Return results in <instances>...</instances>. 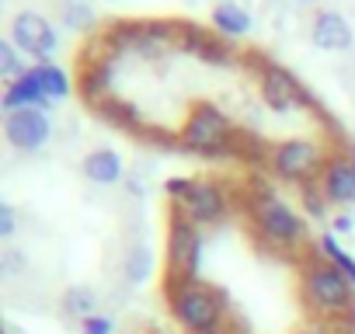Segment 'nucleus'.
I'll list each match as a JSON object with an SVG mask.
<instances>
[{"label": "nucleus", "mask_w": 355, "mask_h": 334, "mask_svg": "<svg viewBox=\"0 0 355 334\" xmlns=\"http://www.w3.org/2000/svg\"><path fill=\"white\" fill-rule=\"evenodd\" d=\"M164 296L171 317L189 334H223V296L199 279L189 275H164Z\"/></svg>", "instance_id": "1"}, {"label": "nucleus", "mask_w": 355, "mask_h": 334, "mask_svg": "<svg viewBox=\"0 0 355 334\" xmlns=\"http://www.w3.org/2000/svg\"><path fill=\"white\" fill-rule=\"evenodd\" d=\"M303 296H306V303L313 306V313H320V317H352L355 313V285H352V279L338 268V265H331L327 258H320V261H310L306 268H303Z\"/></svg>", "instance_id": "2"}, {"label": "nucleus", "mask_w": 355, "mask_h": 334, "mask_svg": "<svg viewBox=\"0 0 355 334\" xmlns=\"http://www.w3.org/2000/svg\"><path fill=\"white\" fill-rule=\"evenodd\" d=\"M327 150L324 143L317 139H306V136H293V139H282L272 146V175L282 178V182H296V185H306V182H320V171L327 164Z\"/></svg>", "instance_id": "3"}, {"label": "nucleus", "mask_w": 355, "mask_h": 334, "mask_svg": "<svg viewBox=\"0 0 355 334\" xmlns=\"http://www.w3.org/2000/svg\"><path fill=\"white\" fill-rule=\"evenodd\" d=\"M199 265H202V234L185 216V209L171 206V216H167V272L196 279Z\"/></svg>", "instance_id": "4"}, {"label": "nucleus", "mask_w": 355, "mask_h": 334, "mask_svg": "<svg viewBox=\"0 0 355 334\" xmlns=\"http://www.w3.org/2000/svg\"><path fill=\"white\" fill-rule=\"evenodd\" d=\"M261 98H265V105H268L272 112L313 108V112H317V118H324V115H327V112H324V105H320V98H317L303 80H296V73H293V70H286L282 63H272V67L261 73Z\"/></svg>", "instance_id": "5"}, {"label": "nucleus", "mask_w": 355, "mask_h": 334, "mask_svg": "<svg viewBox=\"0 0 355 334\" xmlns=\"http://www.w3.org/2000/svg\"><path fill=\"white\" fill-rule=\"evenodd\" d=\"M254 230H258L272 247H293V244L303 237L306 227H303V220L296 216V209H293L286 199L265 192L261 199H254Z\"/></svg>", "instance_id": "6"}, {"label": "nucleus", "mask_w": 355, "mask_h": 334, "mask_svg": "<svg viewBox=\"0 0 355 334\" xmlns=\"http://www.w3.org/2000/svg\"><path fill=\"white\" fill-rule=\"evenodd\" d=\"M234 132V122L209 101H199L192 105L182 132H178V143H182V150H192V153H206L209 146H216L220 139H227Z\"/></svg>", "instance_id": "7"}, {"label": "nucleus", "mask_w": 355, "mask_h": 334, "mask_svg": "<svg viewBox=\"0 0 355 334\" xmlns=\"http://www.w3.org/2000/svg\"><path fill=\"white\" fill-rule=\"evenodd\" d=\"M8 39H11L25 56H32L35 63H49V56H53L56 46H60L56 28H53L39 11H18V15L11 18Z\"/></svg>", "instance_id": "8"}, {"label": "nucleus", "mask_w": 355, "mask_h": 334, "mask_svg": "<svg viewBox=\"0 0 355 334\" xmlns=\"http://www.w3.org/2000/svg\"><path fill=\"white\" fill-rule=\"evenodd\" d=\"M49 136H53V122L49 112L42 108H21L4 115V139L21 153H39L49 143Z\"/></svg>", "instance_id": "9"}, {"label": "nucleus", "mask_w": 355, "mask_h": 334, "mask_svg": "<svg viewBox=\"0 0 355 334\" xmlns=\"http://www.w3.org/2000/svg\"><path fill=\"white\" fill-rule=\"evenodd\" d=\"M178 209H185V216L192 223H216L227 206H230V195L223 192V185L209 182V178H192V188L182 202H174Z\"/></svg>", "instance_id": "10"}, {"label": "nucleus", "mask_w": 355, "mask_h": 334, "mask_svg": "<svg viewBox=\"0 0 355 334\" xmlns=\"http://www.w3.org/2000/svg\"><path fill=\"white\" fill-rule=\"evenodd\" d=\"M310 42H313L317 49H324V53H345V49H352V42H355V28H352V21H348L341 11L320 8V11H313V18H310Z\"/></svg>", "instance_id": "11"}, {"label": "nucleus", "mask_w": 355, "mask_h": 334, "mask_svg": "<svg viewBox=\"0 0 355 334\" xmlns=\"http://www.w3.org/2000/svg\"><path fill=\"white\" fill-rule=\"evenodd\" d=\"M320 188L331 206H355V167L348 153H331L324 171H320Z\"/></svg>", "instance_id": "12"}, {"label": "nucleus", "mask_w": 355, "mask_h": 334, "mask_svg": "<svg viewBox=\"0 0 355 334\" xmlns=\"http://www.w3.org/2000/svg\"><path fill=\"white\" fill-rule=\"evenodd\" d=\"M80 175L91 185H119V182H125V164L112 146H98L80 160Z\"/></svg>", "instance_id": "13"}, {"label": "nucleus", "mask_w": 355, "mask_h": 334, "mask_svg": "<svg viewBox=\"0 0 355 334\" xmlns=\"http://www.w3.org/2000/svg\"><path fill=\"white\" fill-rule=\"evenodd\" d=\"M112 80H115V60L112 56H101V60H87L84 73H80V98L91 101L94 108L101 101L112 98Z\"/></svg>", "instance_id": "14"}, {"label": "nucleus", "mask_w": 355, "mask_h": 334, "mask_svg": "<svg viewBox=\"0 0 355 334\" xmlns=\"http://www.w3.org/2000/svg\"><path fill=\"white\" fill-rule=\"evenodd\" d=\"M0 105H4V115L8 112H21V108H49L53 101L46 98V91L39 87V80L32 77V73H25L21 80H15V84H8L4 87V94H0Z\"/></svg>", "instance_id": "15"}, {"label": "nucleus", "mask_w": 355, "mask_h": 334, "mask_svg": "<svg viewBox=\"0 0 355 334\" xmlns=\"http://www.w3.org/2000/svg\"><path fill=\"white\" fill-rule=\"evenodd\" d=\"M213 32L223 35L227 42L230 39H244L251 32V15L241 4H234V0H220V4L213 8Z\"/></svg>", "instance_id": "16"}, {"label": "nucleus", "mask_w": 355, "mask_h": 334, "mask_svg": "<svg viewBox=\"0 0 355 334\" xmlns=\"http://www.w3.org/2000/svg\"><path fill=\"white\" fill-rule=\"evenodd\" d=\"M94 112H98L101 122H108V125H115V129H122V132H143V118H139V112H136L129 101L108 98V101H101Z\"/></svg>", "instance_id": "17"}, {"label": "nucleus", "mask_w": 355, "mask_h": 334, "mask_svg": "<svg viewBox=\"0 0 355 334\" xmlns=\"http://www.w3.org/2000/svg\"><path fill=\"white\" fill-rule=\"evenodd\" d=\"M35 80H39V87L46 91V98L49 101H60V98H67L70 94V77H67V70L63 67H56L53 60L49 63H32V70H28Z\"/></svg>", "instance_id": "18"}, {"label": "nucleus", "mask_w": 355, "mask_h": 334, "mask_svg": "<svg viewBox=\"0 0 355 334\" xmlns=\"http://www.w3.org/2000/svg\"><path fill=\"white\" fill-rule=\"evenodd\" d=\"M60 306H63L67 317H73V320H87V317L98 313V292H94L91 285H70V289L63 292Z\"/></svg>", "instance_id": "19"}, {"label": "nucleus", "mask_w": 355, "mask_h": 334, "mask_svg": "<svg viewBox=\"0 0 355 334\" xmlns=\"http://www.w3.org/2000/svg\"><path fill=\"white\" fill-rule=\"evenodd\" d=\"M25 53L11 42V39H0V77H4L8 84H15V80H21L32 67L21 60Z\"/></svg>", "instance_id": "20"}, {"label": "nucleus", "mask_w": 355, "mask_h": 334, "mask_svg": "<svg viewBox=\"0 0 355 334\" xmlns=\"http://www.w3.org/2000/svg\"><path fill=\"white\" fill-rule=\"evenodd\" d=\"M94 21H98V15H94V8L87 4V0H70V4L63 8V25L70 32H91Z\"/></svg>", "instance_id": "21"}, {"label": "nucleus", "mask_w": 355, "mask_h": 334, "mask_svg": "<svg viewBox=\"0 0 355 334\" xmlns=\"http://www.w3.org/2000/svg\"><path fill=\"white\" fill-rule=\"evenodd\" d=\"M199 60L206 67H234V46L223 35H209L206 46L199 49Z\"/></svg>", "instance_id": "22"}, {"label": "nucleus", "mask_w": 355, "mask_h": 334, "mask_svg": "<svg viewBox=\"0 0 355 334\" xmlns=\"http://www.w3.org/2000/svg\"><path fill=\"white\" fill-rule=\"evenodd\" d=\"M320 254H324L331 265H338V268H341V272L352 279V285H355V258H352V254H348V251H345L338 240H334V234H331V230L320 237Z\"/></svg>", "instance_id": "23"}, {"label": "nucleus", "mask_w": 355, "mask_h": 334, "mask_svg": "<svg viewBox=\"0 0 355 334\" xmlns=\"http://www.w3.org/2000/svg\"><path fill=\"white\" fill-rule=\"evenodd\" d=\"M122 272H125V282H129V285H139V282L150 275V251H146L143 244H132L129 254H125Z\"/></svg>", "instance_id": "24"}, {"label": "nucleus", "mask_w": 355, "mask_h": 334, "mask_svg": "<svg viewBox=\"0 0 355 334\" xmlns=\"http://www.w3.org/2000/svg\"><path fill=\"white\" fill-rule=\"evenodd\" d=\"M300 199H303V209H306L310 220H324V216H327V206H331V202H327L320 182H306V185H300Z\"/></svg>", "instance_id": "25"}, {"label": "nucleus", "mask_w": 355, "mask_h": 334, "mask_svg": "<svg viewBox=\"0 0 355 334\" xmlns=\"http://www.w3.org/2000/svg\"><path fill=\"white\" fill-rule=\"evenodd\" d=\"M174 39H178V49H182V53H196V56H199V49L206 46L209 32L199 28V25H182V32H178Z\"/></svg>", "instance_id": "26"}, {"label": "nucleus", "mask_w": 355, "mask_h": 334, "mask_svg": "<svg viewBox=\"0 0 355 334\" xmlns=\"http://www.w3.org/2000/svg\"><path fill=\"white\" fill-rule=\"evenodd\" d=\"M80 334H115V317L94 313V317L80 320Z\"/></svg>", "instance_id": "27"}, {"label": "nucleus", "mask_w": 355, "mask_h": 334, "mask_svg": "<svg viewBox=\"0 0 355 334\" xmlns=\"http://www.w3.org/2000/svg\"><path fill=\"white\" fill-rule=\"evenodd\" d=\"M15 230H18V216H15V206L11 202H0V237H15Z\"/></svg>", "instance_id": "28"}, {"label": "nucleus", "mask_w": 355, "mask_h": 334, "mask_svg": "<svg viewBox=\"0 0 355 334\" xmlns=\"http://www.w3.org/2000/svg\"><path fill=\"white\" fill-rule=\"evenodd\" d=\"M352 230H355L352 213H334V220H331V234H352Z\"/></svg>", "instance_id": "29"}, {"label": "nucleus", "mask_w": 355, "mask_h": 334, "mask_svg": "<svg viewBox=\"0 0 355 334\" xmlns=\"http://www.w3.org/2000/svg\"><path fill=\"white\" fill-rule=\"evenodd\" d=\"M21 268H25L21 251H4V272H21Z\"/></svg>", "instance_id": "30"}, {"label": "nucleus", "mask_w": 355, "mask_h": 334, "mask_svg": "<svg viewBox=\"0 0 355 334\" xmlns=\"http://www.w3.org/2000/svg\"><path fill=\"white\" fill-rule=\"evenodd\" d=\"M296 334H334V331H331L324 320H317V324H306V327H300Z\"/></svg>", "instance_id": "31"}, {"label": "nucleus", "mask_w": 355, "mask_h": 334, "mask_svg": "<svg viewBox=\"0 0 355 334\" xmlns=\"http://www.w3.org/2000/svg\"><path fill=\"white\" fill-rule=\"evenodd\" d=\"M125 188H129V195H139V199H143V192H146V185H143L139 178H125Z\"/></svg>", "instance_id": "32"}, {"label": "nucleus", "mask_w": 355, "mask_h": 334, "mask_svg": "<svg viewBox=\"0 0 355 334\" xmlns=\"http://www.w3.org/2000/svg\"><path fill=\"white\" fill-rule=\"evenodd\" d=\"M348 160H352V167H355V143L348 146Z\"/></svg>", "instance_id": "33"}, {"label": "nucleus", "mask_w": 355, "mask_h": 334, "mask_svg": "<svg viewBox=\"0 0 355 334\" xmlns=\"http://www.w3.org/2000/svg\"><path fill=\"white\" fill-rule=\"evenodd\" d=\"M296 4H313V0H296Z\"/></svg>", "instance_id": "34"}]
</instances>
